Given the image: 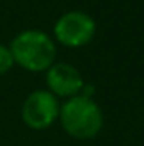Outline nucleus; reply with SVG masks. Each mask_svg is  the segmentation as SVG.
Here are the masks:
<instances>
[{
  "label": "nucleus",
  "instance_id": "f257e3e1",
  "mask_svg": "<svg viewBox=\"0 0 144 146\" xmlns=\"http://www.w3.org/2000/svg\"><path fill=\"white\" fill-rule=\"evenodd\" d=\"M10 53L14 63L27 72H46L56 58V46L53 39L42 31H24L12 39Z\"/></svg>",
  "mask_w": 144,
  "mask_h": 146
},
{
  "label": "nucleus",
  "instance_id": "f03ea898",
  "mask_svg": "<svg viewBox=\"0 0 144 146\" xmlns=\"http://www.w3.org/2000/svg\"><path fill=\"white\" fill-rule=\"evenodd\" d=\"M59 121L63 129L76 139L95 138L104 124L100 107L87 95L70 97L59 107Z\"/></svg>",
  "mask_w": 144,
  "mask_h": 146
},
{
  "label": "nucleus",
  "instance_id": "7ed1b4c3",
  "mask_svg": "<svg viewBox=\"0 0 144 146\" xmlns=\"http://www.w3.org/2000/svg\"><path fill=\"white\" fill-rule=\"evenodd\" d=\"M59 107L61 106L54 94H51L49 90H36L24 100L20 115L27 127L42 131L58 119Z\"/></svg>",
  "mask_w": 144,
  "mask_h": 146
},
{
  "label": "nucleus",
  "instance_id": "20e7f679",
  "mask_svg": "<svg viewBox=\"0 0 144 146\" xmlns=\"http://www.w3.org/2000/svg\"><path fill=\"white\" fill-rule=\"evenodd\" d=\"M95 34V21L80 10L63 14L54 24V37L68 48H80Z\"/></svg>",
  "mask_w": 144,
  "mask_h": 146
},
{
  "label": "nucleus",
  "instance_id": "39448f33",
  "mask_svg": "<svg viewBox=\"0 0 144 146\" xmlns=\"http://www.w3.org/2000/svg\"><path fill=\"white\" fill-rule=\"evenodd\" d=\"M46 83L56 97H75L83 90V78L80 72L68 63H53L46 70Z\"/></svg>",
  "mask_w": 144,
  "mask_h": 146
},
{
  "label": "nucleus",
  "instance_id": "423d86ee",
  "mask_svg": "<svg viewBox=\"0 0 144 146\" xmlns=\"http://www.w3.org/2000/svg\"><path fill=\"white\" fill-rule=\"evenodd\" d=\"M14 66V56L10 53V48L0 44V75L7 73Z\"/></svg>",
  "mask_w": 144,
  "mask_h": 146
}]
</instances>
